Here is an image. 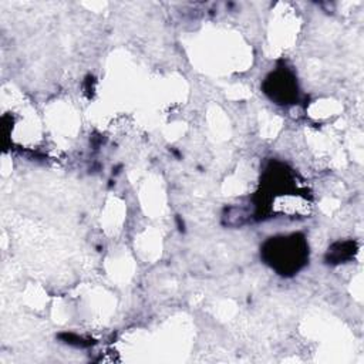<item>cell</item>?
Listing matches in <instances>:
<instances>
[{
	"mask_svg": "<svg viewBox=\"0 0 364 364\" xmlns=\"http://www.w3.org/2000/svg\"><path fill=\"white\" fill-rule=\"evenodd\" d=\"M264 253L267 255L269 263L283 274L287 272L299 270L304 263L307 247L301 239L296 235L272 237L264 246Z\"/></svg>",
	"mask_w": 364,
	"mask_h": 364,
	"instance_id": "cell-1",
	"label": "cell"
}]
</instances>
